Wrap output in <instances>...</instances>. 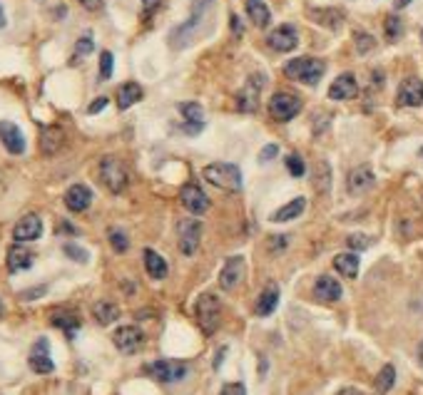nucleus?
I'll return each instance as SVG.
<instances>
[{"label": "nucleus", "instance_id": "obj_18", "mask_svg": "<svg viewBox=\"0 0 423 395\" xmlns=\"http://www.w3.org/2000/svg\"><path fill=\"white\" fill-rule=\"evenodd\" d=\"M90 204H93V191H90V186L73 184L68 191H65V206H68L70 211H75V214L85 211Z\"/></svg>", "mask_w": 423, "mask_h": 395}, {"label": "nucleus", "instance_id": "obj_22", "mask_svg": "<svg viewBox=\"0 0 423 395\" xmlns=\"http://www.w3.org/2000/svg\"><path fill=\"white\" fill-rule=\"evenodd\" d=\"M374 184H376V177H374V172H371V167H366V164L356 167V169L349 174L351 194H366Z\"/></svg>", "mask_w": 423, "mask_h": 395}, {"label": "nucleus", "instance_id": "obj_14", "mask_svg": "<svg viewBox=\"0 0 423 395\" xmlns=\"http://www.w3.org/2000/svg\"><path fill=\"white\" fill-rule=\"evenodd\" d=\"M396 105H401V107H419V105H423V80L406 78L404 83L399 85Z\"/></svg>", "mask_w": 423, "mask_h": 395}, {"label": "nucleus", "instance_id": "obj_19", "mask_svg": "<svg viewBox=\"0 0 423 395\" xmlns=\"http://www.w3.org/2000/svg\"><path fill=\"white\" fill-rule=\"evenodd\" d=\"M0 142L10 154H23L25 152V137L18 125L13 122H0Z\"/></svg>", "mask_w": 423, "mask_h": 395}, {"label": "nucleus", "instance_id": "obj_12", "mask_svg": "<svg viewBox=\"0 0 423 395\" xmlns=\"http://www.w3.org/2000/svg\"><path fill=\"white\" fill-rule=\"evenodd\" d=\"M266 45L276 53H291L299 45V35H296L294 25H279L266 35Z\"/></svg>", "mask_w": 423, "mask_h": 395}, {"label": "nucleus", "instance_id": "obj_11", "mask_svg": "<svg viewBox=\"0 0 423 395\" xmlns=\"http://www.w3.org/2000/svg\"><path fill=\"white\" fill-rule=\"evenodd\" d=\"M113 343L120 353H137L145 343V333L140 331L137 326H120L118 331L113 333Z\"/></svg>", "mask_w": 423, "mask_h": 395}, {"label": "nucleus", "instance_id": "obj_46", "mask_svg": "<svg viewBox=\"0 0 423 395\" xmlns=\"http://www.w3.org/2000/svg\"><path fill=\"white\" fill-rule=\"evenodd\" d=\"M160 3H162V0H142V10H145V15H152L155 10L160 8Z\"/></svg>", "mask_w": 423, "mask_h": 395}, {"label": "nucleus", "instance_id": "obj_16", "mask_svg": "<svg viewBox=\"0 0 423 395\" xmlns=\"http://www.w3.org/2000/svg\"><path fill=\"white\" fill-rule=\"evenodd\" d=\"M359 95V83L351 73H344L331 83L329 88V98L336 100V102H344V100H354Z\"/></svg>", "mask_w": 423, "mask_h": 395}, {"label": "nucleus", "instance_id": "obj_7", "mask_svg": "<svg viewBox=\"0 0 423 395\" xmlns=\"http://www.w3.org/2000/svg\"><path fill=\"white\" fill-rule=\"evenodd\" d=\"M187 363L179 361H155L145 366V373L160 383H179L182 378H187Z\"/></svg>", "mask_w": 423, "mask_h": 395}, {"label": "nucleus", "instance_id": "obj_6", "mask_svg": "<svg viewBox=\"0 0 423 395\" xmlns=\"http://www.w3.org/2000/svg\"><path fill=\"white\" fill-rule=\"evenodd\" d=\"M301 112V100L291 93H276L269 100V115L276 122H289Z\"/></svg>", "mask_w": 423, "mask_h": 395}, {"label": "nucleus", "instance_id": "obj_28", "mask_svg": "<svg viewBox=\"0 0 423 395\" xmlns=\"http://www.w3.org/2000/svg\"><path fill=\"white\" fill-rule=\"evenodd\" d=\"M334 268L341 273L344 278H356L359 276V256L351 254V251H344V254L334 256Z\"/></svg>", "mask_w": 423, "mask_h": 395}, {"label": "nucleus", "instance_id": "obj_50", "mask_svg": "<svg viewBox=\"0 0 423 395\" xmlns=\"http://www.w3.org/2000/svg\"><path fill=\"white\" fill-rule=\"evenodd\" d=\"M336 395H361V391H356V388H344V391H339Z\"/></svg>", "mask_w": 423, "mask_h": 395}, {"label": "nucleus", "instance_id": "obj_13", "mask_svg": "<svg viewBox=\"0 0 423 395\" xmlns=\"http://www.w3.org/2000/svg\"><path fill=\"white\" fill-rule=\"evenodd\" d=\"M244 271H246V263L241 256H231V259H226V263L221 266V273H219V286L224 288V291H234V288L241 283V278H244Z\"/></svg>", "mask_w": 423, "mask_h": 395}, {"label": "nucleus", "instance_id": "obj_52", "mask_svg": "<svg viewBox=\"0 0 423 395\" xmlns=\"http://www.w3.org/2000/svg\"><path fill=\"white\" fill-rule=\"evenodd\" d=\"M416 356H419V366L423 368V341L419 343V351H416Z\"/></svg>", "mask_w": 423, "mask_h": 395}, {"label": "nucleus", "instance_id": "obj_34", "mask_svg": "<svg viewBox=\"0 0 423 395\" xmlns=\"http://www.w3.org/2000/svg\"><path fill=\"white\" fill-rule=\"evenodd\" d=\"M384 33H386V40H389V43H396V40L401 38V33H404V23H401L399 15H389V18H386Z\"/></svg>", "mask_w": 423, "mask_h": 395}, {"label": "nucleus", "instance_id": "obj_3", "mask_svg": "<svg viewBox=\"0 0 423 395\" xmlns=\"http://www.w3.org/2000/svg\"><path fill=\"white\" fill-rule=\"evenodd\" d=\"M100 181H103L113 194H122L130 184L127 167H125L118 157H105V159L100 162Z\"/></svg>", "mask_w": 423, "mask_h": 395}, {"label": "nucleus", "instance_id": "obj_30", "mask_svg": "<svg viewBox=\"0 0 423 395\" xmlns=\"http://www.w3.org/2000/svg\"><path fill=\"white\" fill-rule=\"evenodd\" d=\"M93 316L100 326H110V323H115L120 318V308L113 301H98L93 306Z\"/></svg>", "mask_w": 423, "mask_h": 395}, {"label": "nucleus", "instance_id": "obj_5", "mask_svg": "<svg viewBox=\"0 0 423 395\" xmlns=\"http://www.w3.org/2000/svg\"><path fill=\"white\" fill-rule=\"evenodd\" d=\"M212 0H192V15H189L187 23H182L179 28L172 30V45L174 48H184V45L189 43V38H192V33L199 28V23H202L204 13H207Z\"/></svg>", "mask_w": 423, "mask_h": 395}, {"label": "nucleus", "instance_id": "obj_31", "mask_svg": "<svg viewBox=\"0 0 423 395\" xmlns=\"http://www.w3.org/2000/svg\"><path fill=\"white\" fill-rule=\"evenodd\" d=\"M304 209H306V199L304 196H296L294 201H289V204H284L281 209H276L271 219L274 221H291V219H296V216L304 214Z\"/></svg>", "mask_w": 423, "mask_h": 395}, {"label": "nucleus", "instance_id": "obj_33", "mask_svg": "<svg viewBox=\"0 0 423 395\" xmlns=\"http://www.w3.org/2000/svg\"><path fill=\"white\" fill-rule=\"evenodd\" d=\"M394 383H396V368L389 363V366L381 368L379 376H376V391H379L381 395L389 393L391 388H394Z\"/></svg>", "mask_w": 423, "mask_h": 395}, {"label": "nucleus", "instance_id": "obj_49", "mask_svg": "<svg viewBox=\"0 0 423 395\" xmlns=\"http://www.w3.org/2000/svg\"><path fill=\"white\" fill-rule=\"evenodd\" d=\"M226 353V348H219V353H216V358H214V368H219L221 366V356Z\"/></svg>", "mask_w": 423, "mask_h": 395}, {"label": "nucleus", "instance_id": "obj_41", "mask_svg": "<svg viewBox=\"0 0 423 395\" xmlns=\"http://www.w3.org/2000/svg\"><path fill=\"white\" fill-rule=\"evenodd\" d=\"M346 241H349L351 249H359V251L361 249H369V246H371V239H369V236H364V234H351Z\"/></svg>", "mask_w": 423, "mask_h": 395}, {"label": "nucleus", "instance_id": "obj_51", "mask_svg": "<svg viewBox=\"0 0 423 395\" xmlns=\"http://www.w3.org/2000/svg\"><path fill=\"white\" fill-rule=\"evenodd\" d=\"M406 5H411V0H396V3H394V8H396V10H404Z\"/></svg>", "mask_w": 423, "mask_h": 395}, {"label": "nucleus", "instance_id": "obj_44", "mask_svg": "<svg viewBox=\"0 0 423 395\" xmlns=\"http://www.w3.org/2000/svg\"><path fill=\"white\" fill-rule=\"evenodd\" d=\"M276 152H279V147H276V144H266L264 149L259 152V162H269V159H274Z\"/></svg>", "mask_w": 423, "mask_h": 395}, {"label": "nucleus", "instance_id": "obj_17", "mask_svg": "<svg viewBox=\"0 0 423 395\" xmlns=\"http://www.w3.org/2000/svg\"><path fill=\"white\" fill-rule=\"evenodd\" d=\"M30 368H33L35 373H40V376H48V373L55 371V363H53V358H50V346L45 338H40L33 346V351H30Z\"/></svg>", "mask_w": 423, "mask_h": 395}, {"label": "nucleus", "instance_id": "obj_24", "mask_svg": "<svg viewBox=\"0 0 423 395\" xmlns=\"http://www.w3.org/2000/svg\"><path fill=\"white\" fill-rule=\"evenodd\" d=\"M33 261H35L33 251H30V249H25L23 244H15V246H10V249H8V259H5V263H8V271H10V273L25 271V268H30V266H33Z\"/></svg>", "mask_w": 423, "mask_h": 395}, {"label": "nucleus", "instance_id": "obj_2", "mask_svg": "<svg viewBox=\"0 0 423 395\" xmlns=\"http://www.w3.org/2000/svg\"><path fill=\"white\" fill-rule=\"evenodd\" d=\"M326 65L316 58H294L284 65V73L289 80H299L304 85H316L324 78Z\"/></svg>", "mask_w": 423, "mask_h": 395}, {"label": "nucleus", "instance_id": "obj_23", "mask_svg": "<svg viewBox=\"0 0 423 395\" xmlns=\"http://www.w3.org/2000/svg\"><path fill=\"white\" fill-rule=\"evenodd\" d=\"M276 306H279V286H276V283H266L264 291L256 298V306H254L256 316H261V318L271 316V313L276 311Z\"/></svg>", "mask_w": 423, "mask_h": 395}, {"label": "nucleus", "instance_id": "obj_9", "mask_svg": "<svg viewBox=\"0 0 423 395\" xmlns=\"http://www.w3.org/2000/svg\"><path fill=\"white\" fill-rule=\"evenodd\" d=\"M261 85H264V75H251V78L246 80L244 88L236 93V110H239V112H249V115L256 112Z\"/></svg>", "mask_w": 423, "mask_h": 395}, {"label": "nucleus", "instance_id": "obj_47", "mask_svg": "<svg viewBox=\"0 0 423 395\" xmlns=\"http://www.w3.org/2000/svg\"><path fill=\"white\" fill-rule=\"evenodd\" d=\"M103 3L105 0H80V5H83L85 10H98V8H103Z\"/></svg>", "mask_w": 423, "mask_h": 395}, {"label": "nucleus", "instance_id": "obj_39", "mask_svg": "<svg viewBox=\"0 0 423 395\" xmlns=\"http://www.w3.org/2000/svg\"><path fill=\"white\" fill-rule=\"evenodd\" d=\"M93 50H95L93 38H90V35H85V38H80V40H78V45H75V60L88 58V55L93 53Z\"/></svg>", "mask_w": 423, "mask_h": 395}, {"label": "nucleus", "instance_id": "obj_29", "mask_svg": "<svg viewBox=\"0 0 423 395\" xmlns=\"http://www.w3.org/2000/svg\"><path fill=\"white\" fill-rule=\"evenodd\" d=\"M142 100V88L137 83H125L118 90V107L120 110H130L132 105H137Z\"/></svg>", "mask_w": 423, "mask_h": 395}, {"label": "nucleus", "instance_id": "obj_55", "mask_svg": "<svg viewBox=\"0 0 423 395\" xmlns=\"http://www.w3.org/2000/svg\"><path fill=\"white\" fill-rule=\"evenodd\" d=\"M419 154H421V159H423V147H421V152H419Z\"/></svg>", "mask_w": 423, "mask_h": 395}, {"label": "nucleus", "instance_id": "obj_38", "mask_svg": "<svg viewBox=\"0 0 423 395\" xmlns=\"http://www.w3.org/2000/svg\"><path fill=\"white\" fill-rule=\"evenodd\" d=\"M354 40H356V50H359V55H366L376 48V40L371 38L369 33H356Z\"/></svg>", "mask_w": 423, "mask_h": 395}, {"label": "nucleus", "instance_id": "obj_1", "mask_svg": "<svg viewBox=\"0 0 423 395\" xmlns=\"http://www.w3.org/2000/svg\"><path fill=\"white\" fill-rule=\"evenodd\" d=\"M202 177L209 181V184L219 186V189H226V191H239L241 189V172H239V167H236V164L214 162V164L204 167Z\"/></svg>", "mask_w": 423, "mask_h": 395}, {"label": "nucleus", "instance_id": "obj_37", "mask_svg": "<svg viewBox=\"0 0 423 395\" xmlns=\"http://www.w3.org/2000/svg\"><path fill=\"white\" fill-rule=\"evenodd\" d=\"M113 65H115L113 53H110V50H105V53L100 55V78H103V80L113 78Z\"/></svg>", "mask_w": 423, "mask_h": 395}, {"label": "nucleus", "instance_id": "obj_48", "mask_svg": "<svg viewBox=\"0 0 423 395\" xmlns=\"http://www.w3.org/2000/svg\"><path fill=\"white\" fill-rule=\"evenodd\" d=\"M231 28H234V35H241V25H239V18H231Z\"/></svg>", "mask_w": 423, "mask_h": 395}, {"label": "nucleus", "instance_id": "obj_42", "mask_svg": "<svg viewBox=\"0 0 423 395\" xmlns=\"http://www.w3.org/2000/svg\"><path fill=\"white\" fill-rule=\"evenodd\" d=\"M289 246V236H284V234H276V236H269V249L274 251H281V249H286Z\"/></svg>", "mask_w": 423, "mask_h": 395}, {"label": "nucleus", "instance_id": "obj_45", "mask_svg": "<svg viewBox=\"0 0 423 395\" xmlns=\"http://www.w3.org/2000/svg\"><path fill=\"white\" fill-rule=\"evenodd\" d=\"M105 107H108V98H98V100H95V102L88 107V112H90V115H98L100 110H105Z\"/></svg>", "mask_w": 423, "mask_h": 395}, {"label": "nucleus", "instance_id": "obj_15", "mask_svg": "<svg viewBox=\"0 0 423 395\" xmlns=\"http://www.w3.org/2000/svg\"><path fill=\"white\" fill-rule=\"evenodd\" d=\"M40 234H43V221H40L38 214H25L13 229V239L18 241V244L40 239Z\"/></svg>", "mask_w": 423, "mask_h": 395}, {"label": "nucleus", "instance_id": "obj_40", "mask_svg": "<svg viewBox=\"0 0 423 395\" xmlns=\"http://www.w3.org/2000/svg\"><path fill=\"white\" fill-rule=\"evenodd\" d=\"M63 251H65V254H68V256H73L75 261H80V263H85V261L90 259L88 251L80 249V246H75V244H65V246H63Z\"/></svg>", "mask_w": 423, "mask_h": 395}, {"label": "nucleus", "instance_id": "obj_25", "mask_svg": "<svg viewBox=\"0 0 423 395\" xmlns=\"http://www.w3.org/2000/svg\"><path fill=\"white\" fill-rule=\"evenodd\" d=\"M142 261H145V271H147L150 276L155 278V281H162V278L167 276V271H169L167 261H164L155 249H145L142 251Z\"/></svg>", "mask_w": 423, "mask_h": 395}, {"label": "nucleus", "instance_id": "obj_10", "mask_svg": "<svg viewBox=\"0 0 423 395\" xmlns=\"http://www.w3.org/2000/svg\"><path fill=\"white\" fill-rule=\"evenodd\" d=\"M179 201H182V206L189 214H197V216L209 209V196L204 194L202 186L194 184V181H189V184H184L182 189H179Z\"/></svg>", "mask_w": 423, "mask_h": 395}, {"label": "nucleus", "instance_id": "obj_54", "mask_svg": "<svg viewBox=\"0 0 423 395\" xmlns=\"http://www.w3.org/2000/svg\"><path fill=\"white\" fill-rule=\"evenodd\" d=\"M0 313H3V301H0Z\"/></svg>", "mask_w": 423, "mask_h": 395}, {"label": "nucleus", "instance_id": "obj_27", "mask_svg": "<svg viewBox=\"0 0 423 395\" xmlns=\"http://www.w3.org/2000/svg\"><path fill=\"white\" fill-rule=\"evenodd\" d=\"M246 15L256 28H266L271 23V10L264 0H246Z\"/></svg>", "mask_w": 423, "mask_h": 395}, {"label": "nucleus", "instance_id": "obj_26", "mask_svg": "<svg viewBox=\"0 0 423 395\" xmlns=\"http://www.w3.org/2000/svg\"><path fill=\"white\" fill-rule=\"evenodd\" d=\"M63 142H65L63 130L55 127V125H48V127H43V132H40V149H43V154H55L63 147Z\"/></svg>", "mask_w": 423, "mask_h": 395}, {"label": "nucleus", "instance_id": "obj_8", "mask_svg": "<svg viewBox=\"0 0 423 395\" xmlns=\"http://www.w3.org/2000/svg\"><path fill=\"white\" fill-rule=\"evenodd\" d=\"M199 239H202V224L197 219H182L177 224V244L184 256L197 254Z\"/></svg>", "mask_w": 423, "mask_h": 395}, {"label": "nucleus", "instance_id": "obj_21", "mask_svg": "<svg viewBox=\"0 0 423 395\" xmlns=\"http://www.w3.org/2000/svg\"><path fill=\"white\" fill-rule=\"evenodd\" d=\"M179 112L184 117V132L187 135H199L204 127V112H202V105L197 102H182L179 105Z\"/></svg>", "mask_w": 423, "mask_h": 395}, {"label": "nucleus", "instance_id": "obj_4", "mask_svg": "<svg viewBox=\"0 0 423 395\" xmlns=\"http://www.w3.org/2000/svg\"><path fill=\"white\" fill-rule=\"evenodd\" d=\"M194 311H197L199 328H202L207 336H212V333L219 328V318H221V303H219V298H216L214 293H202Z\"/></svg>", "mask_w": 423, "mask_h": 395}, {"label": "nucleus", "instance_id": "obj_20", "mask_svg": "<svg viewBox=\"0 0 423 395\" xmlns=\"http://www.w3.org/2000/svg\"><path fill=\"white\" fill-rule=\"evenodd\" d=\"M314 296L319 298V301L324 303H334L339 301L341 296H344V288H341V283L336 281V278L331 276H319L314 283Z\"/></svg>", "mask_w": 423, "mask_h": 395}, {"label": "nucleus", "instance_id": "obj_36", "mask_svg": "<svg viewBox=\"0 0 423 395\" xmlns=\"http://www.w3.org/2000/svg\"><path fill=\"white\" fill-rule=\"evenodd\" d=\"M286 169H289L291 177H304L306 174V164L301 162L299 154H289V157H286Z\"/></svg>", "mask_w": 423, "mask_h": 395}, {"label": "nucleus", "instance_id": "obj_53", "mask_svg": "<svg viewBox=\"0 0 423 395\" xmlns=\"http://www.w3.org/2000/svg\"><path fill=\"white\" fill-rule=\"evenodd\" d=\"M0 28H5V13H3V8H0Z\"/></svg>", "mask_w": 423, "mask_h": 395}, {"label": "nucleus", "instance_id": "obj_32", "mask_svg": "<svg viewBox=\"0 0 423 395\" xmlns=\"http://www.w3.org/2000/svg\"><path fill=\"white\" fill-rule=\"evenodd\" d=\"M50 323H53L55 328H63L68 336H73L80 328V318L75 316L73 311H55L53 316H50Z\"/></svg>", "mask_w": 423, "mask_h": 395}, {"label": "nucleus", "instance_id": "obj_43", "mask_svg": "<svg viewBox=\"0 0 423 395\" xmlns=\"http://www.w3.org/2000/svg\"><path fill=\"white\" fill-rule=\"evenodd\" d=\"M221 395H246V388L241 386V383H226V386L221 388Z\"/></svg>", "mask_w": 423, "mask_h": 395}, {"label": "nucleus", "instance_id": "obj_35", "mask_svg": "<svg viewBox=\"0 0 423 395\" xmlns=\"http://www.w3.org/2000/svg\"><path fill=\"white\" fill-rule=\"evenodd\" d=\"M110 244H113V249L118 251V254H125V251L130 249V239H127V234L125 231H120V229H110Z\"/></svg>", "mask_w": 423, "mask_h": 395}]
</instances>
